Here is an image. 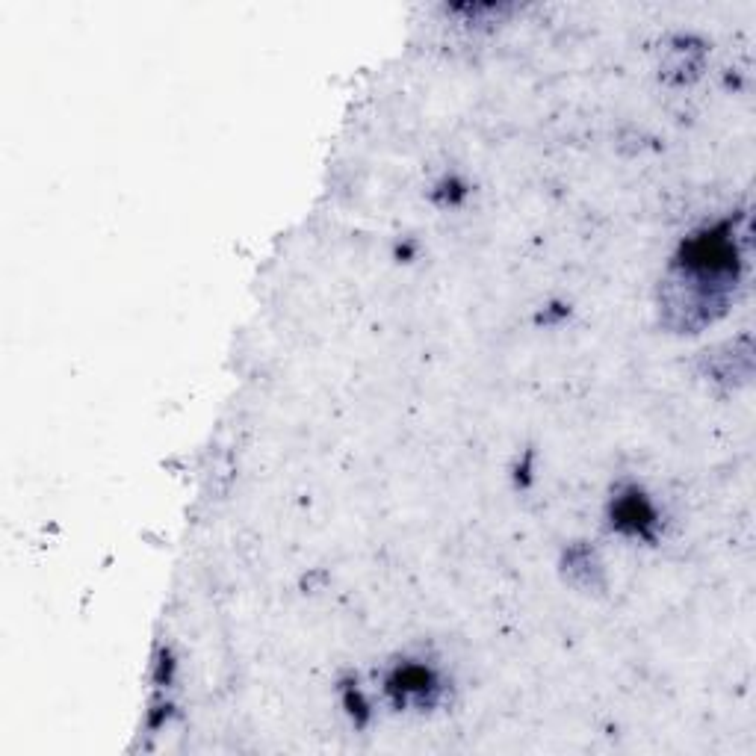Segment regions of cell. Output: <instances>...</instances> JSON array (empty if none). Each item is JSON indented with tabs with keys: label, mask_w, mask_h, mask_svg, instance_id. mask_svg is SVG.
Returning a JSON list of instances; mask_svg holds the SVG:
<instances>
[{
	"label": "cell",
	"mask_w": 756,
	"mask_h": 756,
	"mask_svg": "<svg viewBox=\"0 0 756 756\" xmlns=\"http://www.w3.org/2000/svg\"><path fill=\"white\" fill-rule=\"evenodd\" d=\"M739 278V246L730 225L692 237L659 287V311L674 331H700L727 311Z\"/></svg>",
	"instance_id": "1"
},
{
	"label": "cell",
	"mask_w": 756,
	"mask_h": 756,
	"mask_svg": "<svg viewBox=\"0 0 756 756\" xmlns=\"http://www.w3.org/2000/svg\"><path fill=\"white\" fill-rule=\"evenodd\" d=\"M390 689L399 692L402 697H414V694H417L420 700H426V694L435 689V680H432V674H429L426 668H420V665H405V668H399V671L393 674Z\"/></svg>",
	"instance_id": "3"
},
{
	"label": "cell",
	"mask_w": 756,
	"mask_h": 756,
	"mask_svg": "<svg viewBox=\"0 0 756 756\" xmlns=\"http://www.w3.org/2000/svg\"><path fill=\"white\" fill-rule=\"evenodd\" d=\"M618 529H630L632 535H647V526L653 523V511L644 503V497L638 491H632L627 497H621L615 505V520Z\"/></svg>",
	"instance_id": "2"
}]
</instances>
